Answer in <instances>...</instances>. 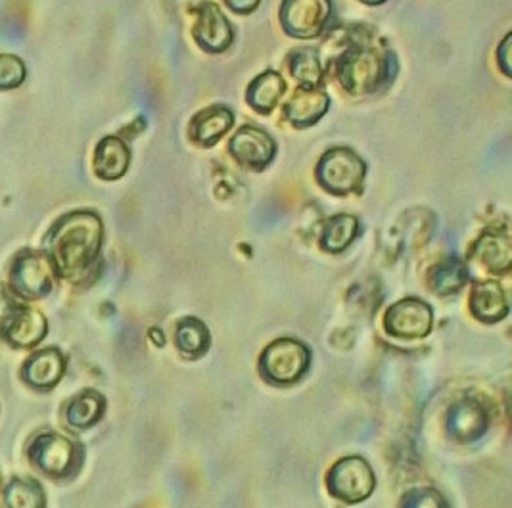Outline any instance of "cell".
Wrapping results in <instances>:
<instances>
[{"label": "cell", "instance_id": "cell-24", "mask_svg": "<svg viewBox=\"0 0 512 508\" xmlns=\"http://www.w3.org/2000/svg\"><path fill=\"white\" fill-rule=\"evenodd\" d=\"M357 232H359V223L355 217L336 215L326 223L321 246L330 254H340L355 240Z\"/></svg>", "mask_w": 512, "mask_h": 508}, {"label": "cell", "instance_id": "cell-20", "mask_svg": "<svg viewBox=\"0 0 512 508\" xmlns=\"http://www.w3.org/2000/svg\"><path fill=\"white\" fill-rule=\"evenodd\" d=\"M106 411V399L98 392L87 390L75 395L68 403L66 420L71 428L87 430L94 426Z\"/></svg>", "mask_w": 512, "mask_h": 508}, {"label": "cell", "instance_id": "cell-7", "mask_svg": "<svg viewBox=\"0 0 512 508\" xmlns=\"http://www.w3.org/2000/svg\"><path fill=\"white\" fill-rule=\"evenodd\" d=\"M10 282L14 292L24 300L45 298L54 286V267L48 255L24 252L14 259Z\"/></svg>", "mask_w": 512, "mask_h": 508}, {"label": "cell", "instance_id": "cell-6", "mask_svg": "<svg viewBox=\"0 0 512 508\" xmlns=\"http://www.w3.org/2000/svg\"><path fill=\"white\" fill-rule=\"evenodd\" d=\"M388 60L371 48H353L338 64L340 83L351 94L374 91L386 77Z\"/></svg>", "mask_w": 512, "mask_h": 508}, {"label": "cell", "instance_id": "cell-25", "mask_svg": "<svg viewBox=\"0 0 512 508\" xmlns=\"http://www.w3.org/2000/svg\"><path fill=\"white\" fill-rule=\"evenodd\" d=\"M466 278V267L463 265V261L459 259H447L440 263L432 273H430V288L436 292V294H453L457 290H461L465 286Z\"/></svg>", "mask_w": 512, "mask_h": 508}, {"label": "cell", "instance_id": "cell-5", "mask_svg": "<svg viewBox=\"0 0 512 508\" xmlns=\"http://www.w3.org/2000/svg\"><path fill=\"white\" fill-rule=\"evenodd\" d=\"M365 179V163L350 148L328 150L317 165V181L330 194L357 192Z\"/></svg>", "mask_w": 512, "mask_h": 508}, {"label": "cell", "instance_id": "cell-18", "mask_svg": "<svg viewBox=\"0 0 512 508\" xmlns=\"http://www.w3.org/2000/svg\"><path fill=\"white\" fill-rule=\"evenodd\" d=\"M328 106L330 100L323 91L302 87L286 104L284 114L296 127H307L325 116Z\"/></svg>", "mask_w": 512, "mask_h": 508}, {"label": "cell", "instance_id": "cell-21", "mask_svg": "<svg viewBox=\"0 0 512 508\" xmlns=\"http://www.w3.org/2000/svg\"><path fill=\"white\" fill-rule=\"evenodd\" d=\"M284 79L277 71H265L254 79V83L248 89V102L254 106L257 112L269 114L277 104L280 96L284 93Z\"/></svg>", "mask_w": 512, "mask_h": 508}, {"label": "cell", "instance_id": "cell-28", "mask_svg": "<svg viewBox=\"0 0 512 508\" xmlns=\"http://www.w3.org/2000/svg\"><path fill=\"white\" fill-rule=\"evenodd\" d=\"M24 62L14 54H0V89H16L24 83Z\"/></svg>", "mask_w": 512, "mask_h": 508}, {"label": "cell", "instance_id": "cell-19", "mask_svg": "<svg viewBox=\"0 0 512 508\" xmlns=\"http://www.w3.org/2000/svg\"><path fill=\"white\" fill-rule=\"evenodd\" d=\"M474 257L491 273H505L511 267V242L501 232H486L472 250Z\"/></svg>", "mask_w": 512, "mask_h": 508}, {"label": "cell", "instance_id": "cell-13", "mask_svg": "<svg viewBox=\"0 0 512 508\" xmlns=\"http://www.w3.org/2000/svg\"><path fill=\"white\" fill-rule=\"evenodd\" d=\"M233 27L213 4H204L194 27V39L206 52H223L233 43Z\"/></svg>", "mask_w": 512, "mask_h": 508}, {"label": "cell", "instance_id": "cell-23", "mask_svg": "<svg viewBox=\"0 0 512 508\" xmlns=\"http://www.w3.org/2000/svg\"><path fill=\"white\" fill-rule=\"evenodd\" d=\"M6 508H47V497L41 484L33 478H18L4 491Z\"/></svg>", "mask_w": 512, "mask_h": 508}, {"label": "cell", "instance_id": "cell-22", "mask_svg": "<svg viewBox=\"0 0 512 508\" xmlns=\"http://www.w3.org/2000/svg\"><path fill=\"white\" fill-rule=\"evenodd\" d=\"M175 344L188 359H196L204 355L210 346V334L206 324L192 317L183 319L175 332Z\"/></svg>", "mask_w": 512, "mask_h": 508}, {"label": "cell", "instance_id": "cell-14", "mask_svg": "<svg viewBox=\"0 0 512 508\" xmlns=\"http://www.w3.org/2000/svg\"><path fill=\"white\" fill-rule=\"evenodd\" d=\"M64 370H66V359L62 351L56 347H48L31 355V359H27L22 374L25 382L31 384L33 388L50 390L60 382V378L64 376Z\"/></svg>", "mask_w": 512, "mask_h": 508}, {"label": "cell", "instance_id": "cell-27", "mask_svg": "<svg viewBox=\"0 0 512 508\" xmlns=\"http://www.w3.org/2000/svg\"><path fill=\"white\" fill-rule=\"evenodd\" d=\"M399 508H449L442 493L432 487L411 489L403 499Z\"/></svg>", "mask_w": 512, "mask_h": 508}, {"label": "cell", "instance_id": "cell-4", "mask_svg": "<svg viewBox=\"0 0 512 508\" xmlns=\"http://www.w3.org/2000/svg\"><path fill=\"white\" fill-rule=\"evenodd\" d=\"M29 457L35 462V466L48 476L68 478L79 472L85 457V449L71 439L48 432L33 439L29 447Z\"/></svg>", "mask_w": 512, "mask_h": 508}, {"label": "cell", "instance_id": "cell-17", "mask_svg": "<svg viewBox=\"0 0 512 508\" xmlns=\"http://www.w3.org/2000/svg\"><path fill=\"white\" fill-rule=\"evenodd\" d=\"M470 311L482 323H497L507 317L509 305L505 292L495 282H482L470 294Z\"/></svg>", "mask_w": 512, "mask_h": 508}, {"label": "cell", "instance_id": "cell-2", "mask_svg": "<svg viewBox=\"0 0 512 508\" xmlns=\"http://www.w3.org/2000/svg\"><path fill=\"white\" fill-rule=\"evenodd\" d=\"M376 487L373 466L363 457H346L332 464L326 474L328 493L346 503L357 505L367 501Z\"/></svg>", "mask_w": 512, "mask_h": 508}, {"label": "cell", "instance_id": "cell-8", "mask_svg": "<svg viewBox=\"0 0 512 508\" xmlns=\"http://www.w3.org/2000/svg\"><path fill=\"white\" fill-rule=\"evenodd\" d=\"M432 307L417 298L397 301L386 313V328L403 340L424 338L432 328Z\"/></svg>", "mask_w": 512, "mask_h": 508}, {"label": "cell", "instance_id": "cell-3", "mask_svg": "<svg viewBox=\"0 0 512 508\" xmlns=\"http://www.w3.org/2000/svg\"><path fill=\"white\" fill-rule=\"evenodd\" d=\"M311 353L298 340H277L261 353L259 372L261 376L277 386L296 384L309 369Z\"/></svg>", "mask_w": 512, "mask_h": 508}, {"label": "cell", "instance_id": "cell-12", "mask_svg": "<svg viewBox=\"0 0 512 508\" xmlns=\"http://www.w3.org/2000/svg\"><path fill=\"white\" fill-rule=\"evenodd\" d=\"M231 152L236 162L244 167L263 169L275 156V140L271 139L265 131L257 127H242L233 140Z\"/></svg>", "mask_w": 512, "mask_h": 508}, {"label": "cell", "instance_id": "cell-26", "mask_svg": "<svg viewBox=\"0 0 512 508\" xmlns=\"http://www.w3.org/2000/svg\"><path fill=\"white\" fill-rule=\"evenodd\" d=\"M292 75L303 83L305 89H315L321 83V64L313 50L302 48L290 60Z\"/></svg>", "mask_w": 512, "mask_h": 508}, {"label": "cell", "instance_id": "cell-9", "mask_svg": "<svg viewBox=\"0 0 512 508\" xmlns=\"http://www.w3.org/2000/svg\"><path fill=\"white\" fill-rule=\"evenodd\" d=\"M330 4L323 0H288L282 4V25L292 37L309 39L323 31Z\"/></svg>", "mask_w": 512, "mask_h": 508}, {"label": "cell", "instance_id": "cell-10", "mask_svg": "<svg viewBox=\"0 0 512 508\" xmlns=\"http://www.w3.org/2000/svg\"><path fill=\"white\" fill-rule=\"evenodd\" d=\"M47 319L41 311L20 307L4 315L0 321V336L16 347H35L47 336Z\"/></svg>", "mask_w": 512, "mask_h": 508}, {"label": "cell", "instance_id": "cell-11", "mask_svg": "<svg viewBox=\"0 0 512 508\" xmlns=\"http://www.w3.org/2000/svg\"><path fill=\"white\" fill-rule=\"evenodd\" d=\"M489 418L480 401L465 397L447 413V432L459 443H474L488 432Z\"/></svg>", "mask_w": 512, "mask_h": 508}, {"label": "cell", "instance_id": "cell-29", "mask_svg": "<svg viewBox=\"0 0 512 508\" xmlns=\"http://www.w3.org/2000/svg\"><path fill=\"white\" fill-rule=\"evenodd\" d=\"M511 43H512V35H507L505 37V41H503V45L499 47L497 50V62H499V66H501V70L505 71V75H511Z\"/></svg>", "mask_w": 512, "mask_h": 508}, {"label": "cell", "instance_id": "cell-1", "mask_svg": "<svg viewBox=\"0 0 512 508\" xmlns=\"http://www.w3.org/2000/svg\"><path fill=\"white\" fill-rule=\"evenodd\" d=\"M102 246V221L93 211H73L58 219L45 238L48 259L64 278L89 271Z\"/></svg>", "mask_w": 512, "mask_h": 508}, {"label": "cell", "instance_id": "cell-15", "mask_svg": "<svg viewBox=\"0 0 512 508\" xmlns=\"http://www.w3.org/2000/svg\"><path fill=\"white\" fill-rule=\"evenodd\" d=\"M131 162L127 144L117 137L100 140L94 152V173L104 181H116L125 175Z\"/></svg>", "mask_w": 512, "mask_h": 508}, {"label": "cell", "instance_id": "cell-16", "mask_svg": "<svg viewBox=\"0 0 512 508\" xmlns=\"http://www.w3.org/2000/svg\"><path fill=\"white\" fill-rule=\"evenodd\" d=\"M233 112L225 106H211L190 123V139L200 146H213L233 127Z\"/></svg>", "mask_w": 512, "mask_h": 508}, {"label": "cell", "instance_id": "cell-30", "mask_svg": "<svg viewBox=\"0 0 512 508\" xmlns=\"http://www.w3.org/2000/svg\"><path fill=\"white\" fill-rule=\"evenodd\" d=\"M227 4H229L231 8H234L236 12H252L254 8H257L259 2H233V0H231V2H227Z\"/></svg>", "mask_w": 512, "mask_h": 508}]
</instances>
